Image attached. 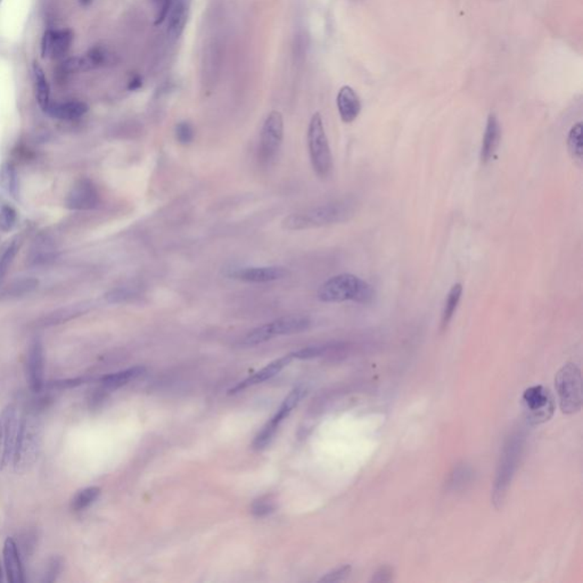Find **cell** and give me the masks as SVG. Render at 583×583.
I'll return each instance as SVG.
<instances>
[{"mask_svg":"<svg viewBox=\"0 0 583 583\" xmlns=\"http://www.w3.org/2000/svg\"><path fill=\"white\" fill-rule=\"evenodd\" d=\"M355 202L338 201L305 212L290 214L283 220L282 227L286 230H303L335 225L351 219L355 216Z\"/></svg>","mask_w":583,"mask_h":583,"instance_id":"1","label":"cell"},{"mask_svg":"<svg viewBox=\"0 0 583 583\" xmlns=\"http://www.w3.org/2000/svg\"><path fill=\"white\" fill-rule=\"evenodd\" d=\"M525 435L522 431L510 434L502 447L499 458L496 479L493 482L492 504L496 510H500L507 497L514 475L519 468V460L524 450Z\"/></svg>","mask_w":583,"mask_h":583,"instance_id":"2","label":"cell"},{"mask_svg":"<svg viewBox=\"0 0 583 583\" xmlns=\"http://www.w3.org/2000/svg\"><path fill=\"white\" fill-rule=\"evenodd\" d=\"M43 424L36 412L21 417L13 465L16 473H26L37 462L41 449Z\"/></svg>","mask_w":583,"mask_h":583,"instance_id":"3","label":"cell"},{"mask_svg":"<svg viewBox=\"0 0 583 583\" xmlns=\"http://www.w3.org/2000/svg\"><path fill=\"white\" fill-rule=\"evenodd\" d=\"M318 299L326 303L353 301L370 305L374 301L375 290L372 285L353 273H341L332 277L321 285Z\"/></svg>","mask_w":583,"mask_h":583,"instance_id":"4","label":"cell"},{"mask_svg":"<svg viewBox=\"0 0 583 583\" xmlns=\"http://www.w3.org/2000/svg\"><path fill=\"white\" fill-rule=\"evenodd\" d=\"M556 392L563 414L573 415L582 408L581 370L573 363L564 365L555 377Z\"/></svg>","mask_w":583,"mask_h":583,"instance_id":"5","label":"cell"},{"mask_svg":"<svg viewBox=\"0 0 583 583\" xmlns=\"http://www.w3.org/2000/svg\"><path fill=\"white\" fill-rule=\"evenodd\" d=\"M308 148L313 171L319 178H327L333 170V156L320 113H315L308 128Z\"/></svg>","mask_w":583,"mask_h":583,"instance_id":"6","label":"cell"},{"mask_svg":"<svg viewBox=\"0 0 583 583\" xmlns=\"http://www.w3.org/2000/svg\"><path fill=\"white\" fill-rule=\"evenodd\" d=\"M310 318L305 315H290L280 317L276 320L268 323L251 330L243 340V345L254 347L265 343L275 336L292 335L305 332L310 327Z\"/></svg>","mask_w":583,"mask_h":583,"instance_id":"7","label":"cell"},{"mask_svg":"<svg viewBox=\"0 0 583 583\" xmlns=\"http://www.w3.org/2000/svg\"><path fill=\"white\" fill-rule=\"evenodd\" d=\"M522 402L524 406L525 416L531 425H540L546 423L554 416L555 412V399L549 389L544 385H533L527 387L523 395Z\"/></svg>","mask_w":583,"mask_h":583,"instance_id":"8","label":"cell"},{"mask_svg":"<svg viewBox=\"0 0 583 583\" xmlns=\"http://www.w3.org/2000/svg\"><path fill=\"white\" fill-rule=\"evenodd\" d=\"M20 420L14 405H9L0 412V472L13 460Z\"/></svg>","mask_w":583,"mask_h":583,"instance_id":"9","label":"cell"},{"mask_svg":"<svg viewBox=\"0 0 583 583\" xmlns=\"http://www.w3.org/2000/svg\"><path fill=\"white\" fill-rule=\"evenodd\" d=\"M284 139V118L282 113L273 111L268 114L261 130L260 156L265 162L273 160Z\"/></svg>","mask_w":583,"mask_h":583,"instance_id":"10","label":"cell"},{"mask_svg":"<svg viewBox=\"0 0 583 583\" xmlns=\"http://www.w3.org/2000/svg\"><path fill=\"white\" fill-rule=\"evenodd\" d=\"M73 41V32L70 29L47 30L41 39L43 59H62L70 51Z\"/></svg>","mask_w":583,"mask_h":583,"instance_id":"11","label":"cell"},{"mask_svg":"<svg viewBox=\"0 0 583 583\" xmlns=\"http://www.w3.org/2000/svg\"><path fill=\"white\" fill-rule=\"evenodd\" d=\"M288 268L270 265V267H245L240 268L229 273L231 278L240 282L263 284V283L276 282L288 276Z\"/></svg>","mask_w":583,"mask_h":583,"instance_id":"12","label":"cell"},{"mask_svg":"<svg viewBox=\"0 0 583 583\" xmlns=\"http://www.w3.org/2000/svg\"><path fill=\"white\" fill-rule=\"evenodd\" d=\"M26 374H28L29 385L34 392H40L43 390L45 383V353H44L43 343L39 340H34L29 347L28 358H26Z\"/></svg>","mask_w":583,"mask_h":583,"instance_id":"13","label":"cell"},{"mask_svg":"<svg viewBox=\"0 0 583 583\" xmlns=\"http://www.w3.org/2000/svg\"><path fill=\"white\" fill-rule=\"evenodd\" d=\"M98 193L93 183L82 181L72 188L66 204L71 209L89 210L93 209L98 204Z\"/></svg>","mask_w":583,"mask_h":583,"instance_id":"14","label":"cell"},{"mask_svg":"<svg viewBox=\"0 0 583 583\" xmlns=\"http://www.w3.org/2000/svg\"><path fill=\"white\" fill-rule=\"evenodd\" d=\"M502 141V127L498 118L491 113L487 118V127H485V136L482 141L481 146V162L487 164L492 160L493 156L496 154L499 145Z\"/></svg>","mask_w":583,"mask_h":583,"instance_id":"15","label":"cell"},{"mask_svg":"<svg viewBox=\"0 0 583 583\" xmlns=\"http://www.w3.org/2000/svg\"><path fill=\"white\" fill-rule=\"evenodd\" d=\"M338 113L344 123H351L358 118L361 111V102L358 95L350 86L340 89L336 98Z\"/></svg>","mask_w":583,"mask_h":583,"instance_id":"16","label":"cell"},{"mask_svg":"<svg viewBox=\"0 0 583 583\" xmlns=\"http://www.w3.org/2000/svg\"><path fill=\"white\" fill-rule=\"evenodd\" d=\"M3 555L7 580L11 583L24 582V572H23L20 552L17 549L16 542L13 539H6Z\"/></svg>","mask_w":583,"mask_h":583,"instance_id":"17","label":"cell"},{"mask_svg":"<svg viewBox=\"0 0 583 583\" xmlns=\"http://www.w3.org/2000/svg\"><path fill=\"white\" fill-rule=\"evenodd\" d=\"M166 20H168V29H166L168 37L172 41H176L181 38L186 26L187 20H188L187 0H173Z\"/></svg>","mask_w":583,"mask_h":583,"instance_id":"18","label":"cell"},{"mask_svg":"<svg viewBox=\"0 0 583 583\" xmlns=\"http://www.w3.org/2000/svg\"><path fill=\"white\" fill-rule=\"evenodd\" d=\"M292 359H293V355H285L283 358L273 361L271 364L268 365L267 367L258 372L257 374H254L248 380H243L240 384H237L234 389L230 390V393H237V392L246 389L248 386L257 385V384L263 383L265 380H270L273 376H276L279 372H282L283 368L288 366Z\"/></svg>","mask_w":583,"mask_h":583,"instance_id":"19","label":"cell"},{"mask_svg":"<svg viewBox=\"0 0 583 583\" xmlns=\"http://www.w3.org/2000/svg\"><path fill=\"white\" fill-rule=\"evenodd\" d=\"M88 111H89V106L86 103L72 101V102L55 103V104L51 103L45 113L57 120L71 121V120H76L85 116Z\"/></svg>","mask_w":583,"mask_h":583,"instance_id":"20","label":"cell"},{"mask_svg":"<svg viewBox=\"0 0 583 583\" xmlns=\"http://www.w3.org/2000/svg\"><path fill=\"white\" fill-rule=\"evenodd\" d=\"M305 393H307V389L303 387V386H299V387H296L295 390L290 392V395L285 399L282 406L278 409L277 414L275 415V416L271 418L270 422H268L267 425L263 427L265 431H269V433H273V435H275L278 426L280 425V423H282L285 418L288 417L290 412L295 408L296 405L300 402L302 397H305Z\"/></svg>","mask_w":583,"mask_h":583,"instance_id":"21","label":"cell"},{"mask_svg":"<svg viewBox=\"0 0 583 583\" xmlns=\"http://www.w3.org/2000/svg\"><path fill=\"white\" fill-rule=\"evenodd\" d=\"M32 78L38 105L44 112H46L51 105V88L46 78L45 71L38 62H34L32 65Z\"/></svg>","mask_w":583,"mask_h":583,"instance_id":"22","label":"cell"},{"mask_svg":"<svg viewBox=\"0 0 583 583\" xmlns=\"http://www.w3.org/2000/svg\"><path fill=\"white\" fill-rule=\"evenodd\" d=\"M144 367H133L122 372L108 374L101 378V383L108 390H116L144 374Z\"/></svg>","mask_w":583,"mask_h":583,"instance_id":"23","label":"cell"},{"mask_svg":"<svg viewBox=\"0 0 583 583\" xmlns=\"http://www.w3.org/2000/svg\"><path fill=\"white\" fill-rule=\"evenodd\" d=\"M0 189L15 200L19 198V177L14 166L9 162L0 166Z\"/></svg>","mask_w":583,"mask_h":583,"instance_id":"24","label":"cell"},{"mask_svg":"<svg viewBox=\"0 0 583 583\" xmlns=\"http://www.w3.org/2000/svg\"><path fill=\"white\" fill-rule=\"evenodd\" d=\"M473 470L468 465H460L455 467L449 475L448 480L445 482L447 490L451 492L465 489L466 485L471 483L473 480Z\"/></svg>","mask_w":583,"mask_h":583,"instance_id":"25","label":"cell"},{"mask_svg":"<svg viewBox=\"0 0 583 583\" xmlns=\"http://www.w3.org/2000/svg\"><path fill=\"white\" fill-rule=\"evenodd\" d=\"M462 295V285L455 284L449 290L447 299H445V307H443L442 318H441V328L443 330L449 326L451 320L454 318L457 308L460 305V299Z\"/></svg>","mask_w":583,"mask_h":583,"instance_id":"26","label":"cell"},{"mask_svg":"<svg viewBox=\"0 0 583 583\" xmlns=\"http://www.w3.org/2000/svg\"><path fill=\"white\" fill-rule=\"evenodd\" d=\"M110 53L102 46H96L86 54L85 57H80L81 71L91 70L106 64L110 61Z\"/></svg>","mask_w":583,"mask_h":583,"instance_id":"27","label":"cell"},{"mask_svg":"<svg viewBox=\"0 0 583 583\" xmlns=\"http://www.w3.org/2000/svg\"><path fill=\"white\" fill-rule=\"evenodd\" d=\"M19 248H20V243L16 238H13L6 243L5 245L0 248V285L3 284L4 279L16 257Z\"/></svg>","mask_w":583,"mask_h":583,"instance_id":"28","label":"cell"},{"mask_svg":"<svg viewBox=\"0 0 583 583\" xmlns=\"http://www.w3.org/2000/svg\"><path fill=\"white\" fill-rule=\"evenodd\" d=\"M101 495V489L97 487H86L76 493L71 502V507L74 512H81L96 502Z\"/></svg>","mask_w":583,"mask_h":583,"instance_id":"29","label":"cell"},{"mask_svg":"<svg viewBox=\"0 0 583 583\" xmlns=\"http://www.w3.org/2000/svg\"><path fill=\"white\" fill-rule=\"evenodd\" d=\"M582 122L575 123L569 130V138H567V146H569V154L574 160L582 161Z\"/></svg>","mask_w":583,"mask_h":583,"instance_id":"30","label":"cell"},{"mask_svg":"<svg viewBox=\"0 0 583 583\" xmlns=\"http://www.w3.org/2000/svg\"><path fill=\"white\" fill-rule=\"evenodd\" d=\"M340 347L338 344L335 345H313V347L305 348V349L299 350L296 353H292L293 358L298 359H311L317 358L325 353H330V350L336 349Z\"/></svg>","mask_w":583,"mask_h":583,"instance_id":"31","label":"cell"},{"mask_svg":"<svg viewBox=\"0 0 583 583\" xmlns=\"http://www.w3.org/2000/svg\"><path fill=\"white\" fill-rule=\"evenodd\" d=\"M176 139L181 145H188L194 141L195 130L192 124L187 121L179 122L176 126Z\"/></svg>","mask_w":583,"mask_h":583,"instance_id":"32","label":"cell"},{"mask_svg":"<svg viewBox=\"0 0 583 583\" xmlns=\"http://www.w3.org/2000/svg\"><path fill=\"white\" fill-rule=\"evenodd\" d=\"M173 0H153L154 6V24L161 26L169 15Z\"/></svg>","mask_w":583,"mask_h":583,"instance_id":"33","label":"cell"},{"mask_svg":"<svg viewBox=\"0 0 583 583\" xmlns=\"http://www.w3.org/2000/svg\"><path fill=\"white\" fill-rule=\"evenodd\" d=\"M17 220V213L14 208L4 206L0 209V230L9 231L14 227Z\"/></svg>","mask_w":583,"mask_h":583,"instance_id":"34","label":"cell"},{"mask_svg":"<svg viewBox=\"0 0 583 583\" xmlns=\"http://www.w3.org/2000/svg\"><path fill=\"white\" fill-rule=\"evenodd\" d=\"M353 571V567L350 565H344V567H338L334 569L333 572L327 573L324 578L320 579L321 582H336V581H342L347 578L348 575Z\"/></svg>","mask_w":583,"mask_h":583,"instance_id":"35","label":"cell"},{"mask_svg":"<svg viewBox=\"0 0 583 583\" xmlns=\"http://www.w3.org/2000/svg\"><path fill=\"white\" fill-rule=\"evenodd\" d=\"M273 510V504L269 500H259V502H255L253 505V512L254 514L257 516H265L268 515V514L271 513Z\"/></svg>","mask_w":583,"mask_h":583,"instance_id":"36","label":"cell"},{"mask_svg":"<svg viewBox=\"0 0 583 583\" xmlns=\"http://www.w3.org/2000/svg\"><path fill=\"white\" fill-rule=\"evenodd\" d=\"M392 575H393V569L391 567H380L372 577V582H389L392 580Z\"/></svg>","mask_w":583,"mask_h":583,"instance_id":"37","label":"cell"},{"mask_svg":"<svg viewBox=\"0 0 583 583\" xmlns=\"http://www.w3.org/2000/svg\"><path fill=\"white\" fill-rule=\"evenodd\" d=\"M141 86H143L141 76H133V78L130 79L129 83H128V89H129V91H138Z\"/></svg>","mask_w":583,"mask_h":583,"instance_id":"38","label":"cell"},{"mask_svg":"<svg viewBox=\"0 0 583 583\" xmlns=\"http://www.w3.org/2000/svg\"><path fill=\"white\" fill-rule=\"evenodd\" d=\"M91 3H93V0H80V4L82 6L91 5Z\"/></svg>","mask_w":583,"mask_h":583,"instance_id":"39","label":"cell"},{"mask_svg":"<svg viewBox=\"0 0 583 583\" xmlns=\"http://www.w3.org/2000/svg\"><path fill=\"white\" fill-rule=\"evenodd\" d=\"M0 3H1V0H0Z\"/></svg>","mask_w":583,"mask_h":583,"instance_id":"40","label":"cell"}]
</instances>
